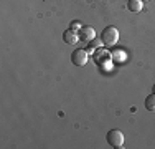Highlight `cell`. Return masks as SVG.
Masks as SVG:
<instances>
[{"label":"cell","mask_w":155,"mask_h":149,"mask_svg":"<svg viewBox=\"0 0 155 149\" xmlns=\"http://www.w3.org/2000/svg\"><path fill=\"white\" fill-rule=\"evenodd\" d=\"M101 40L102 45H106V47H114L119 42V30L116 27H106L101 33Z\"/></svg>","instance_id":"1"},{"label":"cell","mask_w":155,"mask_h":149,"mask_svg":"<svg viewBox=\"0 0 155 149\" xmlns=\"http://www.w3.org/2000/svg\"><path fill=\"white\" fill-rule=\"evenodd\" d=\"M106 141L110 147H122L124 146V134L119 129H110L106 136Z\"/></svg>","instance_id":"2"},{"label":"cell","mask_w":155,"mask_h":149,"mask_svg":"<svg viewBox=\"0 0 155 149\" xmlns=\"http://www.w3.org/2000/svg\"><path fill=\"white\" fill-rule=\"evenodd\" d=\"M89 60V51L84 50V48H76L71 53V61L74 63L76 66H84Z\"/></svg>","instance_id":"3"},{"label":"cell","mask_w":155,"mask_h":149,"mask_svg":"<svg viewBox=\"0 0 155 149\" xmlns=\"http://www.w3.org/2000/svg\"><path fill=\"white\" fill-rule=\"evenodd\" d=\"M78 35H79V42L89 43L91 40L96 38V30L93 27H81L79 32H78Z\"/></svg>","instance_id":"4"},{"label":"cell","mask_w":155,"mask_h":149,"mask_svg":"<svg viewBox=\"0 0 155 149\" xmlns=\"http://www.w3.org/2000/svg\"><path fill=\"white\" fill-rule=\"evenodd\" d=\"M63 40H64V43L68 45H76V42H79V35H78L76 30H64L63 32Z\"/></svg>","instance_id":"5"},{"label":"cell","mask_w":155,"mask_h":149,"mask_svg":"<svg viewBox=\"0 0 155 149\" xmlns=\"http://www.w3.org/2000/svg\"><path fill=\"white\" fill-rule=\"evenodd\" d=\"M94 60L97 65H102V63H109L110 61V53L106 50H99L97 53H94Z\"/></svg>","instance_id":"6"},{"label":"cell","mask_w":155,"mask_h":149,"mask_svg":"<svg viewBox=\"0 0 155 149\" xmlns=\"http://www.w3.org/2000/svg\"><path fill=\"white\" fill-rule=\"evenodd\" d=\"M142 7H143L142 0H127V9H129V12H132V13L142 12Z\"/></svg>","instance_id":"7"},{"label":"cell","mask_w":155,"mask_h":149,"mask_svg":"<svg viewBox=\"0 0 155 149\" xmlns=\"http://www.w3.org/2000/svg\"><path fill=\"white\" fill-rule=\"evenodd\" d=\"M143 106H145L149 111H153V113H155V93H152V95L147 96L145 101H143Z\"/></svg>","instance_id":"8"},{"label":"cell","mask_w":155,"mask_h":149,"mask_svg":"<svg viewBox=\"0 0 155 149\" xmlns=\"http://www.w3.org/2000/svg\"><path fill=\"white\" fill-rule=\"evenodd\" d=\"M99 47H102V40H91L89 43H87V50H91V48H99Z\"/></svg>","instance_id":"9"},{"label":"cell","mask_w":155,"mask_h":149,"mask_svg":"<svg viewBox=\"0 0 155 149\" xmlns=\"http://www.w3.org/2000/svg\"><path fill=\"white\" fill-rule=\"evenodd\" d=\"M69 27H71V30H76V32H79L81 23H79V22H71V25H69Z\"/></svg>","instance_id":"10"},{"label":"cell","mask_w":155,"mask_h":149,"mask_svg":"<svg viewBox=\"0 0 155 149\" xmlns=\"http://www.w3.org/2000/svg\"><path fill=\"white\" fill-rule=\"evenodd\" d=\"M152 91H153V93H155V85H153V86H152Z\"/></svg>","instance_id":"11"},{"label":"cell","mask_w":155,"mask_h":149,"mask_svg":"<svg viewBox=\"0 0 155 149\" xmlns=\"http://www.w3.org/2000/svg\"><path fill=\"white\" fill-rule=\"evenodd\" d=\"M142 2H149V0H142Z\"/></svg>","instance_id":"12"}]
</instances>
